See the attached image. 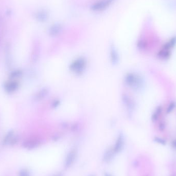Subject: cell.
Here are the masks:
<instances>
[{
    "label": "cell",
    "instance_id": "cell-11",
    "mask_svg": "<svg viewBox=\"0 0 176 176\" xmlns=\"http://www.w3.org/2000/svg\"><path fill=\"white\" fill-rule=\"evenodd\" d=\"M170 55L169 51L162 49L158 53V56L161 58H167Z\"/></svg>",
    "mask_w": 176,
    "mask_h": 176
},
{
    "label": "cell",
    "instance_id": "cell-3",
    "mask_svg": "<svg viewBox=\"0 0 176 176\" xmlns=\"http://www.w3.org/2000/svg\"><path fill=\"white\" fill-rule=\"evenodd\" d=\"M85 65L86 62L84 58H79L71 64V69L75 72L80 73L84 70Z\"/></svg>",
    "mask_w": 176,
    "mask_h": 176
},
{
    "label": "cell",
    "instance_id": "cell-10",
    "mask_svg": "<svg viewBox=\"0 0 176 176\" xmlns=\"http://www.w3.org/2000/svg\"><path fill=\"white\" fill-rule=\"evenodd\" d=\"M114 153L115 152H114L113 150H109L107 151L104 155V157H103L104 161L106 162L110 161L111 160V159L112 158Z\"/></svg>",
    "mask_w": 176,
    "mask_h": 176
},
{
    "label": "cell",
    "instance_id": "cell-13",
    "mask_svg": "<svg viewBox=\"0 0 176 176\" xmlns=\"http://www.w3.org/2000/svg\"><path fill=\"white\" fill-rule=\"evenodd\" d=\"M47 91L46 89H44L42 90V91H40V92L38 94H37L36 96V98L37 100H40L42 99L44 96L46 94Z\"/></svg>",
    "mask_w": 176,
    "mask_h": 176
},
{
    "label": "cell",
    "instance_id": "cell-12",
    "mask_svg": "<svg viewBox=\"0 0 176 176\" xmlns=\"http://www.w3.org/2000/svg\"><path fill=\"white\" fill-rule=\"evenodd\" d=\"M162 111V108L161 106H159V107L157 108L156 111L154 112V113L153 114L152 116V120L153 121H156L159 118V116L161 114Z\"/></svg>",
    "mask_w": 176,
    "mask_h": 176
},
{
    "label": "cell",
    "instance_id": "cell-21",
    "mask_svg": "<svg viewBox=\"0 0 176 176\" xmlns=\"http://www.w3.org/2000/svg\"><path fill=\"white\" fill-rule=\"evenodd\" d=\"M60 176V175H55V176Z\"/></svg>",
    "mask_w": 176,
    "mask_h": 176
},
{
    "label": "cell",
    "instance_id": "cell-20",
    "mask_svg": "<svg viewBox=\"0 0 176 176\" xmlns=\"http://www.w3.org/2000/svg\"><path fill=\"white\" fill-rule=\"evenodd\" d=\"M105 176H110V175H109V174H106Z\"/></svg>",
    "mask_w": 176,
    "mask_h": 176
},
{
    "label": "cell",
    "instance_id": "cell-18",
    "mask_svg": "<svg viewBox=\"0 0 176 176\" xmlns=\"http://www.w3.org/2000/svg\"><path fill=\"white\" fill-rule=\"evenodd\" d=\"M138 46L140 49H144L146 47V43L143 41H140L138 43Z\"/></svg>",
    "mask_w": 176,
    "mask_h": 176
},
{
    "label": "cell",
    "instance_id": "cell-4",
    "mask_svg": "<svg viewBox=\"0 0 176 176\" xmlns=\"http://www.w3.org/2000/svg\"><path fill=\"white\" fill-rule=\"evenodd\" d=\"M76 157V154L74 151H71L69 154H67V158L65 159V163H64V167L65 169H68L71 166V165L73 164L74 162L75 161V158Z\"/></svg>",
    "mask_w": 176,
    "mask_h": 176
},
{
    "label": "cell",
    "instance_id": "cell-16",
    "mask_svg": "<svg viewBox=\"0 0 176 176\" xmlns=\"http://www.w3.org/2000/svg\"><path fill=\"white\" fill-rule=\"evenodd\" d=\"M175 106H176V103H172L169 105V107L167 108V113H169L171 112V111H172L174 109L175 107Z\"/></svg>",
    "mask_w": 176,
    "mask_h": 176
},
{
    "label": "cell",
    "instance_id": "cell-1",
    "mask_svg": "<svg viewBox=\"0 0 176 176\" xmlns=\"http://www.w3.org/2000/svg\"><path fill=\"white\" fill-rule=\"evenodd\" d=\"M126 83L127 85L135 89H139L142 87L143 82L141 77L134 74H129L125 78Z\"/></svg>",
    "mask_w": 176,
    "mask_h": 176
},
{
    "label": "cell",
    "instance_id": "cell-19",
    "mask_svg": "<svg viewBox=\"0 0 176 176\" xmlns=\"http://www.w3.org/2000/svg\"><path fill=\"white\" fill-rule=\"evenodd\" d=\"M21 71H15L14 73H13V76L15 77L19 76L20 75H21Z\"/></svg>",
    "mask_w": 176,
    "mask_h": 176
},
{
    "label": "cell",
    "instance_id": "cell-15",
    "mask_svg": "<svg viewBox=\"0 0 176 176\" xmlns=\"http://www.w3.org/2000/svg\"><path fill=\"white\" fill-rule=\"evenodd\" d=\"M13 136V133L10 132L7 135V136H6L4 140V144L7 143L8 142H9L10 140H11V138Z\"/></svg>",
    "mask_w": 176,
    "mask_h": 176
},
{
    "label": "cell",
    "instance_id": "cell-14",
    "mask_svg": "<svg viewBox=\"0 0 176 176\" xmlns=\"http://www.w3.org/2000/svg\"><path fill=\"white\" fill-rule=\"evenodd\" d=\"M111 58L113 62H116L118 60V55L116 54V51L113 48L111 50Z\"/></svg>",
    "mask_w": 176,
    "mask_h": 176
},
{
    "label": "cell",
    "instance_id": "cell-7",
    "mask_svg": "<svg viewBox=\"0 0 176 176\" xmlns=\"http://www.w3.org/2000/svg\"><path fill=\"white\" fill-rule=\"evenodd\" d=\"M124 145L123 136L122 135H120L118 136V140L116 141V143L115 144V147L113 148V151L115 153H119L120 151H122Z\"/></svg>",
    "mask_w": 176,
    "mask_h": 176
},
{
    "label": "cell",
    "instance_id": "cell-9",
    "mask_svg": "<svg viewBox=\"0 0 176 176\" xmlns=\"http://www.w3.org/2000/svg\"><path fill=\"white\" fill-rule=\"evenodd\" d=\"M18 85V84L16 82H11L6 85L5 89L7 92H11L16 90Z\"/></svg>",
    "mask_w": 176,
    "mask_h": 176
},
{
    "label": "cell",
    "instance_id": "cell-2",
    "mask_svg": "<svg viewBox=\"0 0 176 176\" xmlns=\"http://www.w3.org/2000/svg\"><path fill=\"white\" fill-rule=\"evenodd\" d=\"M115 1V0H100L93 4L91 6V9L93 11H102L107 8Z\"/></svg>",
    "mask_w": 176,
    "mask_h": 176
},
{
    "label": "cell",
    "instance_id": "cell-5",
    "mask_svg": "<svg viewBox=\"0 0 176 176\" xmlns=\"http://www.w3.org/2000/svg\"><path fill=\"white\" fill-rule=\"evenodd\" d=\"M62 25L60 24H55L49 29V34L51 36H55L59 34L62 30Z\"/></svg>",
    "mask_w": 176,
    "mask_h": 176
},
{
    "label": "cell",
    "instance_id": "cell-6",
    "mask_svg": "<svg viewBox=\"0 0 176 176\" xmlns=\"http://www.w3.org/2000/svg\"><path fill=\"white\" fill-rule=\"evenodd\" d=\"M40 142L36 139L28 140L23 143L24 147L27 149H33L37 147L39 145Z\"/></svg>",
    "mask_w": 176,
    "mask_h": 176
},
{
    "label": "cell",
    "instance_id": "cell-8",
    "mask_svg": "<svg viewBox=\"0 0 176 176\" xmlns=\"http://www.w3.org/2000/svg\"><path fill=\"white\" fill-rule=\"evenodd\" d=\"M49 17L48 13L45 10H41L37 13L36 18L37 20L40 22H44L47 20Z\"/></svg>",
    "mask_w": 176,
    "mask_h": 176
},
{
    "label": "cell",
    "instance_id": "cell-22",
    "mask_svg": "<svg viewBox=\"0 0 176 176\" xmlns=\"http://www.w3.org/2000/svg\"><path fill=\"white\" fill-rule=\"evenodd\" d=\"M93 176V175H91V176Z\"/></svg>",
    "mask_w": 176,
    "mask_h": 176
},
{
    "label": "cell",
    "instance_id": "cell-17",
    "mask_svg": "<svg viewBox=\"0 0 176 176\" xmlns=\"http://www.w3.org/2000/svg\"><path fill=\"white\" fill-rule=\"evenodd\" d=\"M19 176H29V172L25 169H23L20 172Z\"/></svg>",
    "mask_w": 176,
    "mask_h": 176
}]
</instances>
